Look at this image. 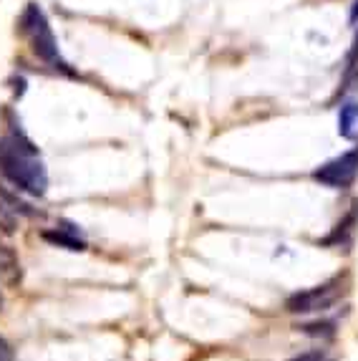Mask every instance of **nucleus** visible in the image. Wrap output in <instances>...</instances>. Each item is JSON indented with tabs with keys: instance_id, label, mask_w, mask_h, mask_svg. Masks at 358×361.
Here are the masks:
<instances>
[{
	"instance_id": "nucleus-1",
	"label": "nucleus",
	"mask_w": 358,
	"mask_h": 361,
	"mask_svg": "<svg viewBox=\"0 0 358 361\" xmlns=\"http://www.w3.org/2000/svg\"><path fill=\"white\" fill-rule=\"evenodd\" d=\"M36 154L38 149L30 139H25L20 129L13 132L11 137L0 139V172L18 190L43 197L48 187V172L36 159Z\"/></svg>"
},
{
	"instance_id": "nucleus-2",
	"label": "nucleus",
	"mask_w": 358,
	"mask_h": 361,
	"mask_svg": "<svg viewBox=\"0 0 358 361\" xmlns=\"http://www.w3.org/2000/svg\"><path fill=\"white\" fill-rule=\"evenodd\" d=\"M20 33L28 36L30 46H33V54H36L38 59H43L54 68L71 73V68L66 66V61L58 56V46H56L54 30L48 25L46 13H43L36 3H28V8H25L23 18H20Z\"/></svg>"
},
{
	"instance_id": "nucleus-3",
	"label": "nucleus",
	"mask_w": 358,
	"mask_h": 361,
	"mask_svg": "<svg viewBox=\"0 0 358 361\" xmlns=\"http://www.w3.org/2000/svg\"><path fill=\"white\" fill-rule=\"evenodd\" d=\"M340 293H343V288H340V278H335V281H331V283H323V286H318V288L290 295L288 303H285V308L290 313L328 311V308L340 298Z\"/></svg>"
},
{
	"instance_id": "nucleus-4",
	"label": "nucleus",
	"mask_w": 358,
	"mask_h": 361,
	"mask_svg": "<svg viewBox=\"0 0 358 361\" xmlns=\"http://www.w3.org/2000/svg\"><path fill=\"white\" fill-rule=\"evenodd\" d=\"M321 185L333 187V190H343V187H351L358 177V149H351L346 154L335 157L331 162H326L323 167H318L313 172Z\"/></svg>"
},
{
	"instance_id": "nucleus-5",
	"label": "nucleus",
	"mask_w": 358,
	"mask_h": 361,
	"mask_svg": "<svg viewBox=\"0 0 358 361\" xmlns=\"http://www.w3.org/2000/svg\"><path fill=\"white\" fill-rule=\"evenodd\" d=\"M338 134L343 139H358V102H348L340 106Z\"/></svg>"
},
{
	"instance_id": "nucleus-6",
	"label": "nucleus",
	"mask_w": 358,
	"mask_h": 361,
	"mask_svg": "<svg viewBox=\"0 0 358 361\" xmlns=\"http://www.w3.org/2000/svg\"><path fill=\"white\" fill-rule=\"evenodd\" d=\"M20 278V265H18V255L11 245L0 243V281L6 283H16Z\"/></svg>"
},
{
	"instance_id": "nucleus-7",
	"label": "nucleus",
	"mask_w": 358,
	"mask_h": 361,
	"mask_svg": "<svg viewBox=\"0 0 358 361\" xmlns=\"http://www.w3.org/2000/svg\"><path fill=\"white\" fill-rule=\"evenodd\" d=\"M43 238H46L48 243H56V245L66 247V250H86V243L78 238L71 225H66V230H46Z\"/></svg>"
},
{
	"instance_id": "nucleus-8",
	"label": "nucleus",
	"mask_w": 358,
	"mask_h": 361,
	"mask_svg": "<svg viewBox=\"0 0 358 361\" xmlns=\"http://www.w3.org/2000/svg\"><path fill=\"white\" fill-rule=\"evenodd\" d=\"M0 200H3L8 207H13L18 215H25V217H36L38 215L36 207L30 205V202H25L23 197H18V192H11L6 185H0Z\"/></svg>"
},
{
	"instance_id": "nucleus-9",
	"label": "nucleus",
	"mask_w": 358,
	"mask_h": 361,
	"mask_svg": "<svg viewBox=\"0 0 358 361\" xmlns=\"http://www.w3.org/2000/svg\"><path fill=\"white\" fill-rule=\"evenodd\" d=\"M16 230H18V212L0 200V233L13 235Z\"/></svg>"
},
{
	"instance_id": "nucleus-10",
	"label": "nucleus",
	"mask_w": 358,
	"mask_h": 361,
	"mask_svg": "<svg viewBox=\"0 0 358 361\" xmlns=\"http://www.w3.org/2000/svg\"><path fill=\"white\" fill-rule=\"evenodd\" d=\"M0 361H16V356H13V349H11V343H8L3 336H0Z\"/></svg>"
},
{
	"instance_id": "nucleus-11",
	"label": "nucleus",
	"mask_w": 358,
	"mask_h": 361,
	"mask_svg": "<svg viewBox=\"0 0 358 361\" xmlns=\"http://www.w3.org/2000/svg\"><path fill=\"white\" fill-rule=\"evenodd\" d=\"M326 356H323V351H311V354H303L300 359H295V361H323Z\"/></svg>"
},
{
	"instance_id": "nucleus-12",
	"label": "nucleus",
	"mask_w": 358,
	"mask_h": 361,
	"mask_svg": "<svg viewBox=\"0 0 358 361\" xmlns=\"http://www.w3.org/2000/svg\"><path fill=\"white\" fill-rule=\"evenodd\" d=\"M358 61V36L353 41V49H351V56H348V68H353V63Z\"/></svg>"
},
{
	"instance_id": "nucleus-13",
	"label": "nucleus",
	"mask_w": 358,
	"mask_h": 361,
	"mask_svg": "<svg viewBox=\"0 0 358 361\" xmlns=\"http://www.w3.org/2000/svg\"><path fill=\"white\" fill-rule=\"evenodd\" d=\"M351 23H358V0L353 3V8H351Z\"/></svg>"
},
{
	"instance_id": "nucleus-14",
	"label": "nucleus",
	"mask_w": 358,
	"mask_h": 361,
	"mask_svg": "<svg viewBox=\"0 0 358 361\" xmlns=\"http://www.w3.org/2000/svg\"><path fill=\"white\" fill-rule=\"evenodd\" d=\"M3 303L6 301H3V290H0V311H3Z\"/></svg>"
}]
</instances>
